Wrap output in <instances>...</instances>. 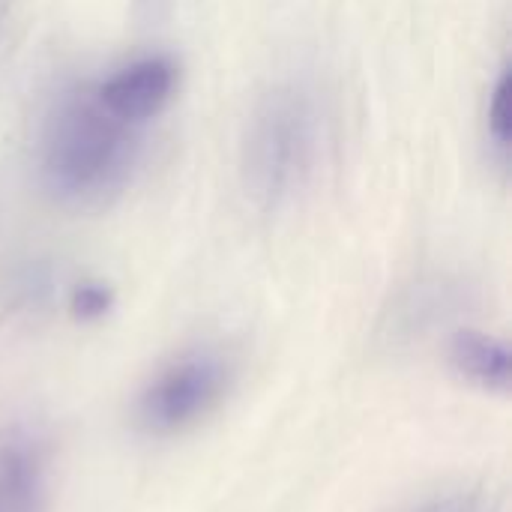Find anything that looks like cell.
<instances>
[{
  "mask_svg": "<svg viewBox=\"0 0 512 512\" xmlns=\"http://www.w3.org/2000/svg\"><path fill=\"white\" fill-rule=\"evenodd\" d=\"M324 153V111L303 84L264 93L243 135V186L267 210L291 204L309 189Z\"/></svg>",
  "mask_w": 512,
  "mask_h": 512,
  "instance_id": "7a4b0ae2",
  "label": "cell"
},
{
  "mask_svg": "<svg viewBox=\"0 0 512 512\" xmlns=\"http://www.w3.org/2000/svg\"><path fill=\"white\" fill-rule=\"evenodd\" d=\"M177 66L168 57H144L129 63L126 69H120L117 75H111L108 81L96 84L99 99L105 102L108 111H114L117 117L129 120V123H147L150 117H156L174 96L177 90Z\"/></svg>",
  "mask_w": 512,
  "mask_h": 512,
  "instance_id": "277c9868",
  "label": "cell"
},
{
  "mask_svg": "<svg viewBox=\"0 0 512 512\" xmlns=\"http://www.w3.org/2000/svg\"><path fill=\"white\" fill-rule=\"evenodd\" d=\"M111 309V291L99 282H84L72 294V315L78 321H96Z\"/></svg>",
  "mask_w": 512,
  "mask_h": 512,
  "instance_id": "ba28073f",
  "label": "cell"
},
{
  "mask_svg": "<svg viewBox=\"0 0 512 512\" xmlns=\"http://www.w3.org/2000/svg\"><path fill=\"white\" fill-rule=\"evenodd\" d=\"M512 72L504 69L495 90H492V99H489V138L495 141L498 153L507 159L512 141Z\"/></svg>",
  "mask_w": 512,
  "mask_h": 512,
  "instance_id": "52a82bcc",
  "label": "cell"
},
{
  "mask_svg": "<svg viewBox=\"0 0 512 512\" xmlns=\"http://www.w3.org/2000/svg\"><path fill=\"white\" fill-rule=\"evenodd\" d=\"M450 363L471 384L489 393H510V351L495 336L480 330H459L450 342Z\"/></svg>",
  "mask_w": 512,
  "mask_h": 512,
  "instance_id": "8992f818",
  "label": "cell"
},
{
  "mask_svg": "<svg viewBox=\"0 0 512 512\" xmlns=\"http://www.w3.org/2000/svg\"><path fill=\"white\" fill-rule=\"evenodd\" d=\"M0 512H48V459L30 432L0 438Z\"/></svg>",
  "mask_w": 512,
  "mask_h": 512,
  "instance_id": "5b68a950",
  "label": "cell"
},
{
  "mask_svg": "<svg viewBox=\"0 0 512 512\" xmlns=\"http://www.w3.org/2000/svg\"><path fill=\"white\" fill-rule=\"evenodd\" d=\"M138 153L141 123L108 111L96 84H78L63 90L45 117L39 174L54 198L99 204L129 183Z\"/></svg>",
  "mask_w": 512,
  "mask_h": 512,
  "instance_id": "6da1fadb",
  "label": "cell"
},
{
  "mask_svg": "<svg viewBox=\"0 0 512 512\" xmlns=\"http://www.w3.org/2000/svg\"><path fill=\"white\" fill-rule=\"evenodd\" d=\"M228 366L216 354H186L165 366L138 399V423L150 435H174L198 423L225 393Z\"/></svg>",
  "mask_w": 512,
  "mask_h": 512,
  "instance_id": "3957f363",
  "label": "cell"
}]
</instances>
